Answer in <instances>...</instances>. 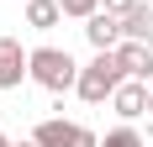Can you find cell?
I'll use <instances>...</instances> for the list:
<instances>
[{
	"instance_id": "cell-7",
	"label": "cell",
	"mask_w": 153,
	"mask_h": 147,
	"mask_svg": "<svg viewBox=\"0 0 153 147\" xmlns=\"http://www.w3.org/2000/svg\"><path fill=\"white\" fill-rule=\"evenodd\" d=\"M85 37H90V47H95V53H100V47H116V42H122V16L95 11L90 21H85Z\"/></svg>"
},
{
	"instance_id": "cell-13",
	"label": "cell",
	"mask_w": 153,
	"mask_h": 147,
	"mask_svg": "<svg viewBox=\"0 0 153 147\" xmlns=\"http://www.w3.org/2000/svg\"><path fill=\"white\" fill-rule=\"evenodd\" d=\"M11 147H42V142H37V137H32V142H11Z\"/></svg>"
},
{
	"instance_id": "cell-8",
	"label": "cell",
	"mask_w": 153,
	"mask_h": 147,
	"mask_svg": "<svg viewBox=\"0 0 153 147\" xmlns=\"http://www.w3.org/2000/svg\"><path fill=\"white\" fill-rule=\"evenodd\" d=\"M63 21V5L58 0H27V26L32 32H53Z\"/></svg>"
},
{
	"instance_id": "cell-1",
	"label": "cell",
	"mask_w": 153,
	"mask_h": 147,
	"mask_svg": "<svg viewBox=\"0 0 153 147\" xmlns=\"http://www.w3.org/2000/svg\"><path fill=\"white\" fill-rule=\"evenodd\" d=\"M127 74H122V58H116V47H100V53H95L90 63H85V68H79V100L85 105H100V100H111V95H116V84H122Z\"/></svg>"
},
{
	"instance_id": "cell-15",
	"label": "cell",
	"mask_w": 153,
	"mask_h": 147,
	"mask_svg": "<svg viewBox=\"0 0 153 147\" xmlns=\"http://www.w3.org/2000/svg\"><path fill=\"white\" fill-rule=\"evenodd\" d=\"M0 147H11V142H5V137H0Z\"/></svg>"
},
{
	"instance_id": "cell-10",
	"label": "cell",
	"mask_w": 153,
	"mask_h": 147,
	"mask_svg": "<svg viewBox=\"0 0 153 147\" xmlns=\"http://www.w3.org/2000/svg\"><path fill=\"white\" fill-rule=\"evenodd\" d=\"M100 147H143V137L132 132V126H116V132H106V137H100Z\"/></svg>"
},
{
	"instance_id": "cell-6",
	"label": "cell",
	"mask_w": 153,
	"mask_h": 147,
	"mask_svg": "<svg viewBox=\"0 0 153 147\" xmlns=\"http://www.w3.org/2000/svg\"><path fill=\"white\" fill-rule=\"evenodd\" d=\"M111 105H116V116H122V121H137L143 110H148V89H143V79H122L116 95H111Z\"/></svg>"
},
{
	"instance_id": "cell-12",
	"label": "cell",
	"mask_w": 153,
	"mask_h": 147,
	"mask_svg": "<svg viewBox=\"0 0 153 147\" xmlns=\"http://www.w3.org/2000/svg\"><path fill=\"white\" fill-rule=\"evenodd\" d=\"M100 5H106L111 16H127V11H132V5H137V0H100Z\"/></svg>"
},
{
	"instance_id": "cell-4",
	"label": "cell",
	"mask_w": 153,
	"mask_h": 147,
	"mask_svg": "<svg viewBox=\"0 0 153 147\" xmlns=\"http://www.w3.org/2000/svg\"><path fill=\"white\" fill-rule=\"evenodd\" d=\"M21 79H32V53H21L16 37H0V89H16Z\"/></svg>"
},
{
	"instance_id": "cell-9",
	"label": "cell",
	"mask_w": 153,
	"mask_h": 147,
	"mask_svg": "<svg viewBox=\"0 0 153 147\" xmlns=\"http://www.w3.org/2000/svg\"><path fill=\"white\" fill-rule=\"evenodd\" d=\"M122 37H132V42H153V11L143 5V0L122 16Z\"/></svg>"
},
{
	"instance_id": "cell-11",
	"label": "cell",
	"mask_w": 153,
	"mask_h": 147,
	"mask_svg": "<svg viewBox=\"0 0 153 147\" xmlns=\"http://www.w3.org/2000/svg\"><path fill=\"white\" fill-rule=\"evenodd\" d=\"M58 5H63V16H79V21H90L100 11V0H58Z\"/></svg>"
},
{
	"instance_id": "cell-2",
	"label": "cell",
	"mask_w": 153,
	"mask_h": 147,
	"mask_svg": "<svg viewBox=\"0 0 153 147\" xmlns=\"http://www.w3.org/2000/svg\"><path fill=\"white\" fill-rule=\"evenodd\" d=\"M32 79L48 89V95H63V89L79 84V68L63 47H32Z\"/></svg>"
},
{
	"instance_id": "cell-14",
	"label": "cell",
	"mask_w": 153,
	"mask_h": 147,
	"mask_svg": "<svg viewBox=\"0 0 153 147\" xmlns=\"http://www.w3.org/2000/svg\"><path fill=\"white\" fill-rule=\"evenodd\" d=\"M148 116H153V89H148Z\"/></svg>"
},
{
	"instance_id": "cell-5",
	"label": "cell",
	"mask_w": 153,
	"mask_h": 147,
	"mask_svg": "<svg viewBox=\"0 0 153 147\" xmlns=\"http://www.w3.org/2000/svg\"><path fill=\"white\" fill-rule=\"evenodd\" d=\"M116 58H122V74H127V79H148V74H153V42L122 37V42H116Z\"/></svg>"
},
{
	"instance_id": "cell-3",
	"label": "cell",
	"mask_w": 153,
	"mask_h": 147,
	"mask_svg": "<svg viewBox=\"0 0 153 147\" xmlns=\"http://www.w3.org/2000/svg\"><path fill=\"white\" fill-rule=\"evenodd\" d=\"M32 137H37L42 147H100V137H95L90 126H74V121H63V116L42 121V126H37Z\"/></svg>"
}]
</instances>
